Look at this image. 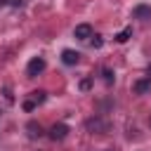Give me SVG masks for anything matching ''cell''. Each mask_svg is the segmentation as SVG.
Masks as SVG:
<instances>
[{"label": "cell", "instance_id": "obj_1", "mask_svg": "<svg viewBox=\"0 0 151 151\" xmlns=\"http://www.w3.org/2000/svg\"><path fill=\"white\" fill-rule=\"evenodd\" d=\"M85 127H87V132H92V134H104V132L111 130V123H109L106 118H101V116H94V118H87V120H85Z\"/></svg>", "mask_w": 151, "mask_h": 151}, {"label": "cell", "instance_id": "obj_7", "mask_svg": "<svg viewBox=\"0 0 151 151\" xmlns=\"http://www.w3.org/2000/svg\"><path fill=\"white\" fill-rule=\"evenodd\" d=\"M26 132H28L31 139L42 137V127H40V123H35V120H28V123H26Z\"/></svg>", "mask_w": 151, "mask_h": 151}, {"label": "cell", "instance_id": "obj_13", "mask_svg": "<svg viewBox=\"0 0 151 151\" xmlns=\"http://www.w3.org/2000/svg\"><path fill=\"white\" fill-rule=\"evenodd\" d=\"M90 87H92V80H90V78H85V80L80 83V90H83V92H87Z\"/></svg>", "mask_w": 151, "mask_h": 151}, {"label": "cell", "instance_id": "obj_6", "mask_svg": "<svg viewBox=\"0 0 151 151\" xmlns=\"http://www.w3.org/2000/svg\"><path fill=\"white\" fill-rule=\"evenodd\" d=\"M149 90H151V76L144 78V80H137V83L132 85V92H134V94H146Z\"/></svg>", "mask_w": 151, "mask_h": 151}, {"label": "cell", "instance_id": "obj_11", "mask_svg": "<svg viewBox=\"0 0 151 151\" xmlns=\"http://www.w3.org/2000/svg\"><path fill=\"white\" fill-rule=\"evenodd\" d=\"M101 76H104V80H106V85H111V83L116 80V76H113V71H111L109 66H104V68H101Z\"/></svg>", "mask_w": 151, "mask_h": 151}, {"label": "cell", "instance_id": "obj_12", "mask_svg": "<svg viewBox=\"0 0 151 151\" xmlns=\"http://www.w3.org/2000/svg\"><path fill=\"white\" fill-rule=\"evenodd\" d=\"M90 45H92V47H101V45H104L101 35H94V33H92V38H90Z\"/></svg>", "mask_w": 151, "mask_h": 151}, {"label": "cell", "instance_id": "obj_16", "mask_svg": "<svg viewBox=\"0 0 151 151\" xmlns=\"http://www.w3.org/2000/svg\"><path fill=\"white\" fill-rule=\"evenodd\" d=\"M2 5H9V0H0V7H2Z\"/></svg>", "mask_w": 151, "mask_h": 151}, {"label": "cell", "instance_id": "obj_15", "mask_svg": "<svg viewBox=\"0 0 151 151\" xmlns=\"http://www.w3.org/2000/svg\"><path fill=\"white\" fill-rule=\"evenodd\" d=\"M9 5H12V7H19V5H21V0H9Z\"/></svg>", "mask_w": 151, "mask_h": 151}, {"label": "cell", "instance_id": "obj_2", "mask_svg": "<svg viewBox=\"0 0 151 151\" xmlns=\"http://www.w3.org/2000/svg\"><path fill=\"white\" fill-rule=\"evenodd\" d=\"M45 71V59L42 57H33L31 61H28V66H26V73H28V78H35V76H40Z\"/></svg>", "mask_w": 151, "mask_h": 151}, {"label": "cell", "instance_id": "obj_10", "mask_svg": "<svg viewBox=\"0 0 151 151\" xmlns=\"http://www.w3.org/2000/svg\"><path fill=\"white\" fill-rule=\"evenodd\" d=\"M130 38H132V28L130 26H125L120 33H116V42H127Z\"/></svg>", "mask_w": 151, "mask_h": 151}, {"label": "cell", "instance_id": "obj_5", "mask_svg": "<svg viewBox=\"0 0 151 151\" xmlns=\"http://www.w3.org/2000/svg\"><path fill=\"white\" fill-rule=\"evenodd\" d=\"M61 61H64L66 66H76V64L80 61V54H78L76 50H64V52H61Z\"/></svg>", "mask_w": 151, "mask_h": 151}, {"label": "cell", "instance_id": "obj_9", "mask_svg": "<svg viewBox=\"0 0 151 151\" xmlns=\"http://www.w3.org/2000/svg\"><path fill=\"white\" fill-rule=\"evenodd\" d=\"M28 99H31V101H33V104H35V106H38V104H42V101H45V99H47V92H45V90H33V92H31V97H28Z\"/></svg>", "mask_w": 151, "mask_h": 151}, {"label": "cell", "instance_id": "obj_8", "mask_svg": "<svg viewBox=\"0 0 151 151\" xmlns=\"http://www.w3.org/2000/svg\"><path fill=\"white\" fill-rule=\"evenodd\" d=\"M134 19L149 21V19H151V5H137V7H134Z\"/></svg>", "mask_w": 151, "mask_h": 151}, {"label": "cell", "instance_id": "obj_17", "mask_svg": "<svg viewBox=\"0 0 151 151\" xmlns=\"http://www.w3.org/2000/svg\"><path fill=\"white\" fill-rule=\"evenodd\" d=\"M106 151H116V149H106Z\"/></svg>", "mask_w": 151, "mask_h": 151}, {"label": "cell", "instance_id": "obj_3", "mask_svg": "<svg viewBox=\"0 0 151 151\" xmlns=\"http://www.w3.org/2000/svg\"><path fill=\"white\" fill-rule=\"evenodd\" d=\"M66 134H68V125L66 123H54L50 127V139L52 142H61V139H66Z\"/></svg>", "mask_w": 151, "mask_h": 151}, {"label": "cell", "instance_id": "obj_4", "mask_svg": "<svg viewBox=\"0 0 151 151\" xmlns=\"http://www.w3.org/2000/svg\"><path fill=\"white\" fill-rule=\"evenodd\" d=\"M73 35H76L78 40H90V38H92V26H90V24H78L76 31H73Z\"/></svg>", "mask_w": 151, "mask_h": 151}, {"label": "cell", "instance_id": "obj_14", "mask_svg": "<svg viewBox=\"0 0 151 151\" xmlns=\"http://www.w3.org/2000/svg\"><path fill=\"white\" fill-rule=\"evenodd\" d=\"M33 109H35V104H33L31 99H26V101H24V111H33Z\"/></svg>", "mask_w": 151, "mask_h": 151}]
</instances>
